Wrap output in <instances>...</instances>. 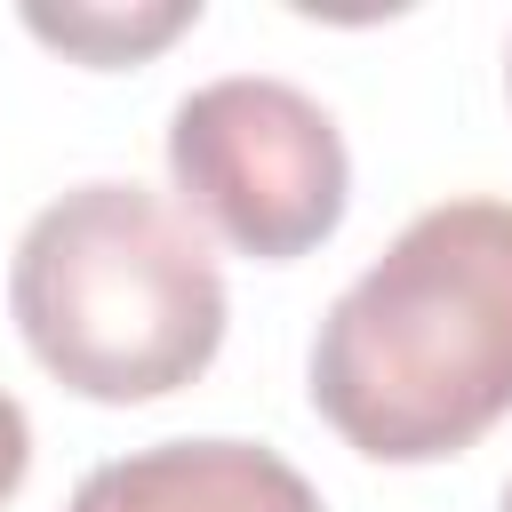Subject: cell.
<instances>
[{
    "mask_svg": "<svg viewBox=\"0 0 512 512\" xmlns=\"http://www.w3.org/2000/svg\"><path fill=\"white\" fill-rule=\"evenodd\" d=\"M504 512H512V488H504Z\"/></svg>",
    "mask_w": 512,
    "mask_h": 512,
    "instance_id": "7",
    "label": "cell"
},
{
    "mask_svg": "<svg viewBox=\"0 0 512 512\" xmlns=\"http://www.w3.org/2000/svg\"><path fill=\"white\" fill-rule=\"evenodd\" d=\"M64 512H320V496L264 440H160L96 464Z\"/></svg>",
    "mask_w": 512,
    "mask_h": 512,
    "instance_id": "4",
    "label": "cell"
},
{
    "mask_svg": "<svg viewBox=\"0 0 512 512\" xmlns=\"http://www.w3.org/2000/svg\"><path fill=\"white\" fill-rule=\"evenodd\" d=\"M32 360L104 408L184 392L224 344V272L160 192L96 176L48 200L8 264Z\"/></svg>",
    "mask_w": 512,
    "mask_h": 512,
    "instance_id": "2",
    "label": "cell"
},
{
    "mask_svg": "<svg viewBox=\"0 0 512 512\" xmlns=\"http://www.w3.org/2000/svg\"><path fill=\"white\" fill-rule=\"evenodd\" d=\"M312 408L376 464H440L512 416V200L400 224L312 336Z\"/></svg>",
    "mask_w": 512,
    "mask_h": 512,
    "instance_id": "1",
    "label": "cell"
},
{
    "mask_svg": "<svg viewBox=\"0 0 512 512\" xmlns=\"http://www.w3.org/2000/svg\"><path fill=\"white\" fill-rule=\"evenodd\" d=\"M24 472H32V424H24V408L0 392V504L24 488Z\"/></svg>",
    "mask_w": 512,
    "mask_h": 512,
    "instance_id": "6",
    "label": "cell"
},
{
    "mask_svg": "<svg viewBox=\"0 0 512 512\" xmlns=\"http://www.w3.org/2000/svg\"><path fill=\"white\" fill-rule=\"evenodd\" d=\"M176 200L256 264L312 256L352 200V160L320 96L272 72H224L168 112Z\"/></svg>",
    "mask_w": 512,
    "mask_h": 512,
    "instance_id": "3",
    "label": "cell"
},
{
    "mask_svg": "<svg viewBox=\"0 0 512 512\" xmlns=\"http://www.w3.org/2000/svg\"><path fill=\"white\" fill-rule=\"evenodd\" d=\"M24 24L80 56V64H136L152 48H168L184 24H200V0H152V8H24Z\"/></svg>",
    "mask_w": 512,
    "mask_h": 512,
    "instance_id": "5",
    "label": "cell"
}]
</instances>
